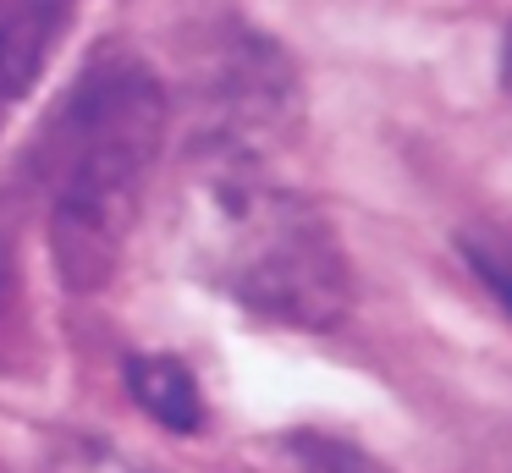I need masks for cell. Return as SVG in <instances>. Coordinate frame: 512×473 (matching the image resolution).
Here are the masks:
<instances>
[{
    "mask_svg": "<svg viewBox=\"0 0 512 473\" xmlns=\"http://www.w3.org/2000/svg\"><path fill=\"white\" fill-rule=\"evenodd\" d=\"M182 231L193 270L265 325L331 330L353 308V264L331 215L270 182L248 149L199 138Z\"/></svg>",
    "mask_w": 512,
    "mask_h": 473,
    "instance_id": "1",
    "label": "cell"
},
{
    "mask_svg": "<svg viewBox=\"0 0 512 473\" xmlns=\"http://www.w3.org/2000/svg\"><path fill=\"white\" fill-rule=\"evenodd\" d=\"M501 83L512 88V33H507V44H501Z\"/></svg>",
    "mask_w": 512,
    "mask_h": 473,
    "instance_id": "9",
    "label": "cell"
},
{
    "mask_svg": "<svg viewBox=\"0 0 512 473\" xmlns=\"http://www.w3.org/2000/svg\"><path fill=\"white\" fill-rule=\"evenodd\" d=\"M78 0H0V99L34 94Z\"/></svg>",
    "mask_w": 512,
    "mask_h": 473,
    "instance_id": "3",
    "label": "cell"
},
{
    "mask_svg": "<svg viewBox=\"0 0 512 473\" xmlns=\"http://www.w3.org/2000/svg\"><path fill=\"white\" fill-rule=\"evenodd\" d=\"M127 391L171 435H199L204 429V391L188 363L171 358V352H133L127 358Z\"/></svg>",
    "mask_w": 512,
    "mask_h": 473,
    "instance_id": "4",
    "label": "cell"
},
{
    "mask_svg": "<svg viewBox=\"0 0 512 473\" xmlns=\"http://www.w3.org/2000/svg\"><path fill=\"white\" fill-rule=\"evenodd\" d=\"M281 468L287 473H391L375 451L331 429H292L281 440Z\"/></svg>",
    "mask_w": 512,
    "mask_h": 473,
    "instance_id": "5",
    "label": "cell"
},
{
    "mask_svg": "<svg viewBox=\"0 0 512 473\" xmlns=\"http://www.w3.org/2000/svg\"><path fill=\"white\" fill-rule=\"evenodd\" d=\"M17 281V264H12V231L0 226V303H6V292H12Z\"/></svg>",
    "mask_w": 512,
    "mask_h": 473,
    "instance_id": "8",
    "label": "cell"
},
{
    "mask_svg": "<svg viewBox=\"0 0 512 473\" xmlns=\"http://www.w3.org/2000/svg\"><path fill=\"white\" fill-rule=\"evenodd\" d=\"M457 248H463V264L474 270V281L512 319V226L507 220H474V226L457 231Z\"/></svg>",
    "mask_w": 512,
    "mask_h": 473,
    "instance_id": "6",
    "label": "cell"
},
{
    "mask_svg": "<svg viewBox=\"0 0 512 473\" xmlns=\"http://www.w3.org/2000/svg\"><path fill=\"white\" fill-rule=\"evenodd\" d=\"M61 473H138L127 457H116L111 446H94V440H72L61 451Z\"/></svg>",
    "mask_w": 512,
    "mask_h": 473,
    "instance_id": "7",
    "label": "cell"
},
{
    "mask_svg": "<svg viewBox=\"0 0 512 473\" xmlns=\"http://www.w3.org/2000/svg\"><path fill=\"white\" fill-rule=\"evenodd\" d=\"M166 88L138 55L111 50L83 66L45 132L50 253L72 292H100L122 264L138 193L166 143Z\"/></svg>",
    "mask_w": 512,
    "mask_h": 473,
    "instance_id": "2",
    "label": "cell"
}]
</instances>
